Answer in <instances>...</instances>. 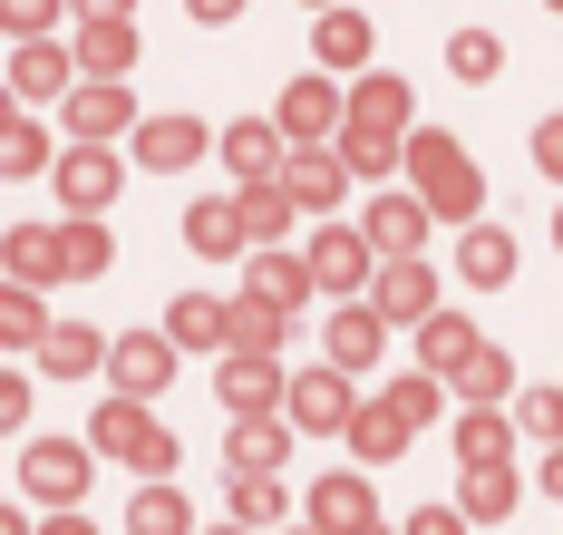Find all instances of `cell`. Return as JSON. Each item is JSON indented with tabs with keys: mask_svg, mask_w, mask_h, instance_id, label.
<instances>
[{
	"mask_svg": "<svg viewBox=\"0 0 563 535\" xmlns=\"http://www.w3.org/2000/svg\"><path fill=\"white\" fill-rule=\"evenodd\" d=\"M408 185H418L438 215H476V195H486L476 166L456 156V137H438V127H418V137H408Z\"/></svg>",
	"mask_w": 563,
	"mask_h": 535,
	"instance_id": "obj_1",
	"label": "cell"
},
{
	"mask_svg": "<svg viewBox=\"0 0 563 535\" xmlns=\"http://www.w3.org/2000/svg\"><path fill=\"white\" fill-rule=\"evenodd\" d=\"M88 438H98L108 458H126V468H146V477H166V468H175V438L146 418V400H126V390L98 410V428H88Z\"/></svg>",
	"mask_w": 563,
	"mask_h": 535,
	"instance_id": "obj_2",
	"label": "cell"
},
{
	"mask_svg": "<svg viewBox=\"0 0 563 535\" xmlns=\"http://www.w3.org/2000/svg\"><path fill=\"white\" fill-rule=\"evenodd\" d=\"M301 263H311V283H321V293H360V283H379V243L350 234V225H321Z\"/></svg>",
	"mask_w": 563,
	"mask_h": 535,
	"instance_id": "obj_3",
	"label": "cell"
},
{
	"mask_svg": "<svg viewBox=\"0 0 563 535\" xmlns=\"http://www.w3.org/2000/svg\"><path fill=\"white\" fill-rule=\"evenodd\" d=\"M340 127H350V98H340L331 78H291L282 88V137L291 146H331Z\"/></svg>",
	"mask_w": 563,
	"mask_h": 535,
	"instance_id": "obj_4",
	"label": "cell"
},
{
	"mask_svg": "<svg viewBox=\"0 0 563 535\" xmlns=\"http://www.w3.org/2000/svg\"><path fill=\"white\" fill-rule=\"evenodd\" d=\"M369 302H379L389 321H438V273H428L418 253H389L379 283H369Z\"/></svg>",
	"mask_w": 563,
	"mask_h": 535,
	"instance_id": "obj_5",
	"label": "cell"
},
{
	"mask_svg": "<svg viewBox=\"0 0 563 535\" xmlns=\"http://www.w3.org/2000/svg\"><path fill=\"white\" fill-rule=\"evenodd\" d=\"M108 380L126 390V400H156L175 380V351L156 341V331H126V341H108Z\"/></svg>",
	"mask_w": 563,
	"mask_h": 535,
	"instance_id": "obj_6",
	"label": "cell"
},
{
	"mask_svg": "<svg viewBox=\"0 0 563 535\" xmlns=\"http://www.w3.org/2000/svg\"><path fill=\"white\" fill-rule=\"evenodd\" d=\"M350 418H360V400H350L340 360H331V370H301V380H291V428H311V438H321V428H350Z\"/></svg>",
	"mask_w": 563,
	"mask_h": 535,
	"instance_id": "obj_7",
	"label": "cell"
},
{
	"mask_svg": "<svg viewBox=\"0 0 563 535\" xmlns=\"http://www.w3.org/2000/svg\"><path fill=\"white\" fill-rule=\"evenodd\" d=\"M282 185H291V205H311V215H331L340 195H350V156H340V146H301V156L282 166Z\"/></svg>",
	"mask_w": 563,
	"mask_h": 535,
	"instance_id": "obj_8",
	"label": "cell"
},
{
	"mask_svg": "<svg viewBox=\"0 0 563 535\" xmlns=\"http://www.w3.org/2000/svg\"><path fill=\"white\" fill-rule=\"evenodd\" d=\"M20 487H30L40 506H68V496L88 487V448H68V438H49V448H30V458H20Z\"/></svg>",
	"mask_w": 563,
	"mask_h": 535,
	"instance_id": "obj_9",
	"label": "cell"
},
{
	"mask_svg": "<svg viewBox=\"0 0 563 535\" xmlns=\"http://www.w3.org/2000/svg\"><path fill=\"white\" fill-rule=\"evenodd\" d=\"M58 195H68V215H98V205L117 195V156H108V146H88V137H78V146L58 156Z\"/></svg>",
	"mask_w": 563,
	"mask_h": 535,
	"instance_id": "obj_10",
	"label": "cell"
},
{
	"mask_svg": "<svg viewBox=\"0 0 563 535\" xmlns=\"http://www.w3.org/2000/svg\"><path fill=\"white\" fill-rule=\"evenodd\" d=\"M273 400H291V390H282V370H273V351H233V360H224V410H233V418H263Z\"/></svg>",
	"mask_w": 563,
	"mask_h": 535,
	"instance_id": "obj_11",
	"label": "cell"
},
{
	"mask_svg": "<svg viewBox=\"0 0 563 535\" xmlns=\"http://www.w3.org/2000/svg\"><path fill=\"white\" fill-rule=\"evenodd\" d=\"M428 215H438V205H428V195L408 185V195H389V205H369V225H360V234L379 243V263H389V253H418V234H428Z\"/></svg>",
	"mask_w": 563,
	"mask_h": 535,
	"instance_id": "obj_12",
	"label": "cell"
},
{
	"mask_svg": "<svg viewBox=\"0 0 563 535\" xmlns=\"http://www.w3.org/2000/svg\"><path fill=\"white\" fill-rule=\"evenodd\" d=\"M68 88V50L49 40H10V98H58Z\"/></svg>",
	"mask_w": 563,
	"mask_h": 535,
	"instance_id": "obj_13",
	"label": "cell"
},
{
	"mask_svg": "<svg viewBox=\"0 0 563 535\" xmlns=\"http://www.w3.org/2000/svg\"><path fill=\"white\" fill-rule=\"evenodd\" d=\"M205 146H214V137H205V127L195 118H156V127H136V156H146V166H195V156H205Z\"/></svg>",
	"mask_w": 563,
	"mask_h": 535,
	"instance_id": "obj_14",
	"label": "cell"
},
{
	"mask_svg": "<svg viewBox=\"0 0 563 535\" xmlns=\"http://www.w3.org/2000/svg\"><path fill=\"white\" fill-rule=\"evenodd\" d=\"M456 273H466V283H486V293L515 283V234H506V225H476V234L456 243Z\"/></svg>",
	"mask_w": 563,
	"mask_h": 535,
	"instance_id": "obj_15",
	"label": "cell"
},
{
	"mask_svg": "<svg viewBox=\"0 0 563 535\" xmlns=\"http://www.w3.org/2000/svg\"><path fill=\"white\" fill-rule=\"evenodd\" d=\"M78 68H88V78H126V68H136V30H126V20H88V30H78Z\"/></svg>",
	"mask_w": 563,
	"mask_h": 535,
	"instance_id": "obj_16",
	"label": "cell"
},
{
	"mask_svg": "<svg viewBox=\"0 0 563 535\" xmlns=\"http://www.w3.org/2000/svg\"><path fill=\"white\" fill-rule=\"evenodd\" d=\"M224 156H233V176H243V185L282 176V166H291V156H282V118H273V127H233V137H224Z\"/></svg>",
	"mask_w": 563,
	"mask_h": 535,
	"instance_id": "obj_17",
	"label": "cell"
},
{
	"mask_svg": "<svg viewBox=\"0 0 563 535\" xmlns=\"http://www.w3.org/2000/svg\"><path fill=\"white\" fill-rule=\"evenodd\" d=\"M350 448H360L369 468H379V458H398V448H408V410H398V400H369V410L350 418Z\"/></svg>",
	"mask_w": 563,
	"mask_h": 535,
	"instance_id": "obj_18",
	"label": "cell"
},
{
	"mask_svg": "<svg viewBox=\"0 0 563 535\" xmlns=\"http://www.w3.org/2000/svg\"><path fill=\"white\" fill-rule=\"evenodd\" d=\"M68 127H78L88 146H108L117 127H126V88H117V78H98V88H78V98H68Z\"/></svg>",
	"mask_w": 563,
	"mask_h": 535,
	"instance_id": "obj_19",
	"label": "cell"
},
{
	"mask_svg": "<svg viewBox=\"0 0 563 535\" xmlns=\"http://www.w3.org/2000/svg\"><path fill=\"white\" fill-rule=\"evenodd\" d=\"M185 243H195V253H233V243H253V225H243V195H224V205H195V215H185Z\"/></svg>",
	"mask_w": 563,
	"mask_h": 535,
	"instance_id": "obj_20",
	"label": "cell"
},
{
	"mask_svg": "<svg viewBox=\"0 0 563 535\" xmlns=\"http://www.w3.org/2000/svg\"><path fill=\"white\" fill-rule=\"evenodd\" d=\"M282 331H291V312L273 293H243L233 302V351H282Z\"/></svg>",
	"mask_w": 563,
	"mask_h": 535,
	"instance_id": "obj_21",
	"label": "cell"
},
{
	"mask_svg": "<svg viewBox=\"0 0 563 535\" xmlns=\"http://www.w3.org/2000/svg\"><path fill=\"white\" fill-rule=\"evenodd\" d=\"M311 50H321V68H360L369 59V20H360V10H321Z\"/></svg>",
	"mask_w": 563,
	"mask_h": 535,
	"instance_id": "obj_22",
	"label": "cell"
},
{
	"mask_svg": "<svg viewBox=\"0 0 563 535\" xmlns=\"http://www.w3.org/2000/svg\"><path fill=\"white\" fill-rule=\"evenodd\" d=\"M68 273V234H10V283H58Z\"/></svg>",
	"mask_w": 563,
	"mask_h": 535,
	"instance_id": "obj_23",
	"label": "cell"
},
{
	"mask_svg": "<svg viewBox=\"0 0 563 535\" xmlns=\"http://www.w3.org/2000/svg\"><path fill=\"white\" fill-rule=\"evenodd\" d=\"M340 156H350V176H389L398 156H408V146H398V127H340Z\"/></svg>",
	"mask_w": 563,
	"mask_h": 535,
	"instance_id": "obj_24",
	"label": "cell"
},
{
	"mask_svg": "<svg viewBox=\"0 0 563 535\" xmlns=\"http://www.w3.org/2000/svg\"><path fill=\"white\" fill-rule=\"evenodd\" d=\"M175 341H185V351H233V312L224 302H175Z\"/></svg>",
	"mask_w": 563,
	"mask_h": 535,
	"instance_id": "obj_25",
	"label": "cell"
},
{
	"mask_svg": "<svg viewBox=\"0 0 563 535\" xmlns=\"http://www.w3.org/2000/svg\"><path fill=\"white\" fill-rule=\"evenodd\" d=\"M506 448H515V428H506L496 410H486V400H476V410L456 418V458H466V468H496Z\"/></svg>",
	"mask_w": 563,
	"mask_h": 535,
	"instance_id": "obj_26",
	"label": "cell"
},
{
	"mask_svg": "<svg viewBox=\"0 0 563 535\" xmlns=\"http://www.w3.org/2000/svg\"><path fill=\"white\" fill-rule=\"evenodd\" d=\"M360 516H369V487H360V477H321V487H311V526L321 535L360 526Z\"/></svg>",
	"mask_w": 563,
	"mask_h": 535,
	"instance_id": "obj_27",
	"label": "cell"
},
{
	"mask_svg": "<svg viewBox=\"0 0 563 535\" xmlns=\"http://www.w3.org/2000/svg\"><path fill=\"white\" fill-rule=\"evenodd\" d=\"M291 215H301V205H291V185H243V225H253V243H282L291 234Z\"/></svg>",
	"mask_w": 563,
	"mask_h": 535,
	"instance_id": "obj_28",
	"label": "cell"
},
{
	"mask_svg": "<svg viewBox=\"0 0 563 535\" xmlns=\"http://www.w3.org/2000/svg\"><path fill=\"white\" fill-rule=\"evenodd\" d=\"M282 458H291L282 418H233V468H282Z\"/></svg>",
	"mask_w": 563,
	"mask_h": 535,
	"instance_id": "obj_29",
	"label": "cell"
},
{
	"mask_svg": "<svg viewBox=\"0 0 563 535\" xmlns=\"http://www.w3.org/2000/svg\"><path fill=\"white\" fill-rule=\"evenodd\" d=\"M418 351H428V370H466V360L486 351V341H476V331H466V321H456V312H438V321H428V341H418Z\"/></svg>",
	"mask_w": 563,
	"mask_h": 535,
	"instance_id": "obj_30",
	"label": "cell"
},
{
	"mask_svg": "<svg viewBox=\"0 0 563 535\" xmlns=\"http://www.w3.org/2000/svg\"><path fill=\"white\" fill-rule=\"evenodd\" d=\"M253 293H273L282 312H301V293H321V283H311V263H291V253H263V263H253Z\"/></svg>",
	"mask_w": 563,
	"mask_h": 535,
	"instance_id": "obj_31",
	"label": "cell"
},
{
	"mask_svg": "<svg viewBox=\"0 0 563 535\" xmlns=\"http://www.w3.org/2000/svg\"><path fill=\"white\" fill-rule=\"evenodd\" d=\"M350 118L360 127H398L408 118V78H360V88H350Z\"/></svg>",
	"mask_w": 563,
	"mask_h": 535,
	"instance_id": "obj_32",
	"label": "cell"
},
{
	"mask_svg": "<svg viewBox=\"0 0 563 535\" xmlns=\"http://www.w3.org/2000/svg\"><path fill=\"white\" fill-rule=\"evenodd\" d=\"M456 506L496 526V516H506V506H515V468H506V458H496V468H466V496H456Z\"/></svg>",
	"mask_w": 563,
	"mask_h": 535,
	"instance_id": "obj_33",
	"label": "cell"
},
{
	"mask_svg": "<svg viewBox=\"0 0 563 535\" xmlns=\"http://www.w3.org/2000/svg\"><path fill=\"white\" fill-rule=\"evenodd\" d=\"M379 321H389L379 302H360V312H340V321H331V351H340V370H350V360H369V351H379Z\"/></svg>",
	"mask_w": 563,
	"mask_h": 535,
	"instance_id": "obj_34",
	"label": "cell"
},
{
	"mask_svg": "<svg viewBox=\"0 0 563 535\" xmlns=\"http://www.w3.org/2000/svg\"><path fill=\"white\" fill-rule=\"evenodd\" d=\"M233 516H243V526H273V516H282L273 468H233Z\"/></svg>",
	"mask_w": 563,
	"mask_h": 535,
	"instance_id": "obj_35",
	"label": "cell"
},
{
	"mask_svg": "<svg viewBox=\"0 0 563 535\" xmlns=\"http://www.w3.org/2000/svg\"><path fill=\"white\" fill-rule=\"evenodd\" d=\"M126 526L136 535H185V487H146V496L126 506Z\"/></svg>",
	"mask_w": 563,
	"mask_h": 535,
	"instance_id": "obj_36",
	"label": "cell"
},
{
	"mask_svg": "<svg viewBox=\"0 0 563 535\" xmlns=\"http://www.w3.org/2000/svg\"><path fill=\"white\" fill-rule=\"evenodd\" d=\"M40 360H49L58 380H88L108 351H98V331H49V341H40Z\"/></svg>",
	"mask_w": 563,
	"mask_h": 535,
	"instance_id": "obj_37",
	"label": "cell"
},
{
	"mask_svg": "<svg viewBox=\"0 0 563 535\" xmlns=\"http://www.w3.org/2000/svg\"><path fill=\"white\" fill-rule=\"evenodd\" d=\"M0 331H10V351L49 341V312H40V283H10V312H0Z\"/></svg>",
	"mask_w": 563,
	"mask_h": 535,
	"instance_id": "obj_38",
	"label": "cell"
},
{
	"mask_svg": "<svg viewBox=\"0 0 563 535\" xmlns=\"http://www.w3.org/2000/svg\"><path fill=\"white\" fill-rule=\"evenodd\" d=\"M456 390H466V400H486V410H496V400H506V390H515V370H506V351H476V360H466V370H456Z\"/></svg>",
	"mask_w": 563,
	"mask_h": 535,
	"instance_id": "obj_39",
	"label": "cell"
},
{
	"mask_svg": "<svg viewBox=\"0 0 563 535\" xmlns=\"http://www.w3.org/2000/svg\"><path fill=\"white\" fill-rule=\"evenodd\" d=\"M448 59H456V78H496V68H506V40H486V30H456Z\"/></svg>",
	"mask_w": 563,
	"mask_h": 535,
	"instance_id": "obj_40",
	"label": "cell"
},
{
	"mask_svg": "<svg viewBox=\"0 0 563 535\" xmlns=\"http://www.w3.org/2000/svg\"><path fill=\"white\" fill-rule=\"evenodd\" d=\"M515 428H525V438H544V448H563V390H525Z\"/></svg>",
	"mask_w": 563,
	"mask_h": 535,
	"instance_id": "obj_41",
	"label": "cell"
},
{
	"mask_svg": "<svg viewBox=\"0 0 563 535\" xmlns=\"http://www.w3.org/2000/svg\"><path fill=\"white\" fill-rule=\"evenodd\" d=\"M0 166H10V176H30V166H49V137H40V127L20 118V108H10V137H0Z\"/></svg>",
	"mask_w": 563,
	"mask_h": 535,
	"instance_id": "obj_42",
	"label": "cell"
},
{
	"mask_svg": "<svg viewBox=\"0 0 563 535\" xmlns=\"http://www.w3.org/2000/svg\"><path fill=\"white\" fill-rule=\"evenodd\" d=\"M58 234H68V273H108V225H98V215L58 225Z\"/></svg>",
	"mask_w": 563,
	"mask_h": 535,
	"instance_id": "obj_43",
	"label": "cell"
},
{
	"mask_svg": "<svg viewBox=\"0 0 563 535\" xmlns=\"http://www.w3.org/2000/svg\"><path fill=\"white\" fill-rule=\"evenodd\" d=\"M389 400L408 410V428H418V418H438V400H448V390H438L428 370H398V380H389Z\"/></svg>",
	"mask_w": 563,
	"mask_h": 535,
	"instance_id": "obj_44",
	"label": "cell"
},
{
	"mask_svg": "<svg viewBox=\"0 0 563 535\" xmlns=\"http://www.w3.org/2000/svg\"><path fill=\"white\" fill-rule=\"evenodd\" d=\"M49 20H58V0H10V40H40Z\"/></svg>",
	"mask_w": 563,
	"mask_h": 535,
	"instance_id": "obj_45",
	"label": "cell"
},
{
	"mask_svg": "<svg viewBox=\"0 0 563 535\" xmlns=\"http://www.w3.org/2000/svg\"><path fill=\"white\" fill-rule=\"evenodd\" d=\"M534 166H544V176H563V118L534 127Z\"/></svg>",
	"mask_w": 563,
	"mask_h": 535,
	"instance_id": "obj_46",
	"label": "cell"
},
{
	"mask_svg": "<svg viewBox=\"0 0 563 535\" xmlns=\"http://www.w3.org/2000/svg\"><path fill=\"white\" fill-rule=\"evenodd\" d=\"M408 535H466V506H428V516H408Z\"/></svg>",
	"mask_w": 563,
	"mask_h": 535,
	"instance_id": "obj_47",
	"label": "cell"
},
{
	"mask_svg": "<svg viewBox=\"0 0 563 535\" xmlns=\"http://www.w3.org/2000/svg\"><path fill=\"white\" fill-rule=\"evenodd\" d=\"M544 496H563V448H544Z\"/></svg>",
	"mask_w": 563,
	"mask_h": 535,
	"instance_id": "obj_48",
	"label": "cell"
},
{
	"mask_svg": "<svg viewBox=\"0 0 563 535\" xmlns=\"http://www.w3.org/2000/svg\"><path fill=\"white\" fill-rule=\"evenodd\" d=\"M233 10H243V0H195V20H233Z\"/></svg>",
	"mask_w": 563,
	"mask_h": 535,
	"instance_id": "obj_49",
	"label": "cell"
},
{
	"mask_svg": "<svg viewBox=\"0 0 563 535\" xmlns=\"http://www.w3.org/2000/svg\"><path fill=\"white\" fill-rule=\"evenodd\" d=\"M78 10H88V20H126V0H78Z\"/></svg>",
	"mask_w": 563,
	"mask_h": 535,
	"instance_id": "obj_50",
	"label": "cell"
},
{
	"mask_svg": "<svg viewBox=\"0 0 563 535\" xmlns=\"http://www.w3.org/2000/svg\"><path fill=\"white\" fill-rule=\"evenodd\" d=\"M340 535H389V526H379V516H360V526H340Z\"/></svg>",
	"mask_w": 563,
	"mask_h": 535,
	"instance_id": "obj_51",
	"label": "cell"
},
{
	"mask_svg": "<svg viewBox=\"0 0 563 535\" xmlns=\"http://www.w3.org/2000/svg\"><path fill=\"white\" fill-rule=\"evenodd\" d=\"M49 535H88V526H78V516H49Z\"/></svg>",
	"mask_w": 563,
	"mask_h": 535,
	"instance_id": "obj_52",
	"label": "cell"
},
{
	"mask_svg": "<svg viewBox=\"0 0 563 535\" xmlns=\"http://www.w3.org/2000/svg\"><path fill=\"white\" fill-rule=\"evenodd\" d=\"M214 535H253V526H214Z\"/></svg>",
	"mask_w": 563,
	"mask_h": 535,
	"instance_id": "obj_53",
	"label": "cell"
},
{
	"mask_svg": "<svg viewBox=\"0 0 563 535\" xmlns=\"http://www.w3.org/2000/svg\"><path fill=\"white\" fill-rule=\"evenodd\" d=\"M554 243H563V215H554Z\"/></svg>",
	"mask_w": 563,
	"mask_h": 535,
	"instance_id": "obj_54",
	"label": "cell"
},
{
	"mask_svg": "<svg viewBox=\"0 0 563 535\" xmlns=\"http://www.w3.org/2000/svg\"><path fill=\"white\" fill-rule=\"evenodd\" d=\"M321 10H331V0H321Z\"/></svg>",
	"mask_w": 563,
	"mask_h": 535,
	"instance_id": "obj_55",
	"label": "cell"
},
{
	"mask_svg": "<svg viewBox=\"0 0 563 535\" xmlns=\"http://www.w3.org/2000/svg\"><path fill=\"white\" fill-rule=\"evenodd\" d=\"M311 535H321V526H311Z\"/></svg>",
	"mask_w": 563,
	"mask_h": 535,
	"instance_id": "obj_56",
	"label": "cell"
},
{
	"mask_svg": "<svg viewBox=\"0 0 563 535\" xmlns=\"http://www.w3.org/2000/svg\"><path fill=\"white\" fill-rule=\"evenodd\" d=\"M554 10H563V0H554Z\"/></svg>",
	"mask_w": 563,
	"mask_h": 535,
	"instance_id": "obj_57",
	"label": "cell"
}]
</instances>
